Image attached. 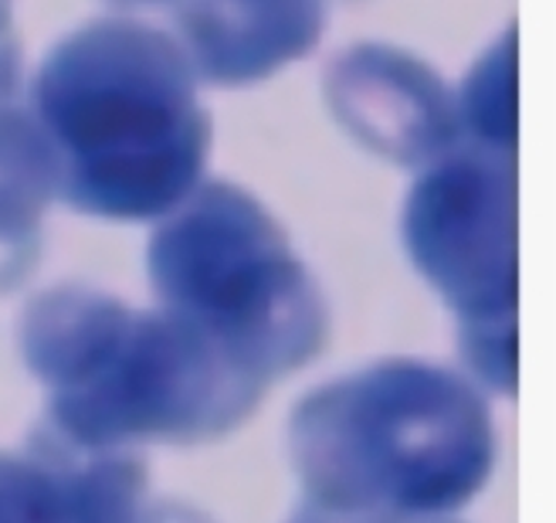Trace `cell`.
I'll return each instance as SVG.
<instances>
[{
    "label": "cell",
    "mask_w": 556,
    "mask_h": 523,
    "mask_svg": "<svg viewBox=\"0 0 556 523\" xmlns=\"http://www.w3.org/2000/svg\"><path fill=\"white\" fill-rule=\"evenodd\" d=\"M59 195L102 217L170 214L198 190L211 120L174 35L129 17L75 27L31 82Z\"/></svg>",
    "instance_id": "cell-1"
},
{
    "label": "cell",
    "mask_w": 556,
    "mask_h": 523,
    "mask_svg": "<svg viewBox=\"0 0 556 523\" xmlns=\"http://www.w3.org/2000/svg\"><path fill=\"white\" fill-rule=\"evenodd\" d=\"M24 347L51 384L54 428L81 449L207 438L238 425L262 398V384L187 320L132 313L86 289L48 292L27 310Z\"/></svg>",
    "instance_id": "cell-2"
},
{
    "label": "cell",
    "mask_w": 556,
    "mask_h": 523,
    "mask_svg": "<svg viewBox=\"0 0 556 523\" xmlns=\"http://www.w3.org/2000/svg\"><path fill=\"white\" fill-rule=\"evenodd\" d=\"M292 446L319 510L421 520L482 486L492 428L448 371L383 364L316 391L299 408Z\"/></svg>",
    "instance_id": "cell-3"
},
{
    "label": "cell",
    "mask_w": 556,
    "mask_h": 523,
    "mask_svg": "<svg viewBox=\"0 0 556 523\" xmlns=\"http://www.w3.org/2000/svg\"><path fill=\"white\" fill-rule=\"evenodd\" d=\"M150 275L166 313L262 388L319 347L316 286L271 214L235 184H201L170 211L150 245Z\"/></svg>",
    "instance_id": "cell-4"
},
{
    "label": "cell",
    "mask_w": 556,
    "mask_h": 523,
    "mask_svg": "<svg viewBox=\"0 0 556 523\" xmlns=\"http://www.w3.org/2000/svg\"><path fill=\"white\" fill-rule=\"evenodd\" d=\"M404 238L414 262L471 323L506 316L516 296V163L513 153L458 147L417 177Z\"/></svg>",
    "instance_id": "cell-5"
},
{
    "label": "cell",
    "mask_w": 556,
    "mask_h": 523,
    "mask_svg": "<svg viewBox=\"0 0 556 523\" xmlns=\"http://www.w3.org/2000/svg\"><path fill=\"white\" fill-rule=\"evenodd\" d=\"M326 99L356 140L397 163L428 167L462 144L455 92L394 45L346 48L326 72Z\"/></svg>",
    "instance_id": "cell-6"
},
{
    "label": "cell",
    "mask_w": 556,
    "mask_h": 523,
    "mask_svg": "<svg viewBox=\"0 0 556 523\" xmlns=\"http://www.w3.org/2000/svg\"><path fill=\"white\" fill-rule=\"evenodd\" d=\"M174 21V41L193 75L214 86H248L313 51L326 0H180Z\"/></svg>",
    "instance_id": "cell-7"
},
{
    "label": "cell",
    "mask_w": 556,
    "mask_h": 523,
    "mask_svg": "<svg viewBox=\"0 0 556 523\" xmlns=\"http://www.w3.org/2000/svg\"><path fill=\"white\" fill-rule=\"evenodd\" d=\"M59 195V163L27 109L0 102V289H11L38 256L41 214Z\"/></svg>",
    "instance_id": "cell-8"
},
{
    "label": "cell",
    "mask_w": 556,
    "mask_h": 523,
    "mask_svg": "<svg viewBox=\"0 0 556 523\" xmlns=\"http://www.w3.org/2000/svg\"><path fill=\"white\" fill-rule=\"evenodd\" d=\"M458 126L471 147L513 153L516 147V27L509 24L455 92Z\"/></svg>",
    "instance_id": "cell-9"
},
{
    "label": "cell",
    "mask_w": 556,
    "mask_h": 523,
    "mask_svg": "<svg viewBox=\"0 0 556 523\" xmlns=\"http://www.w3.org/2000/svg\"><path fill=\"white\" fill-rule=\"evenodd\" d=\"M21 78V41L14 35L11 0H0V102H8Z\"/></svg>",
    "instance_id": "cell-10"
},
{
    "label": "cell",
    "mask_w": 556,
    "mask_h": 523,
    "mask_svg": "<svg viewBox=\"0 0 556 523\" xmlns=\"http://www.w3.org/2000/svg\"><path fill=\"white\" fill-rule=\"evenodd\" d=\"M116 8H177L180 0H109Z\"/></svg>",
    "instance_id": "cell-11"
}]
</instances>
